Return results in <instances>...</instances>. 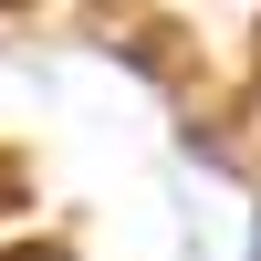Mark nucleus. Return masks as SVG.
Instances as JSON below:
<instances>
[{
  "label": "nucleus",
  "mask_w": 261,
  "mask_h": 261,
  "mask_svg": "<svg viewBox=\"0 0 261 261\" xmlns=\"http://www.w3.org/2000/svg\"><path fill=\"white\" fill-rule=\"evenodd\" d=\"M94 42L105 53H125L136 73H157V84H199V53H188V32L157 11V0H94Z\"/></svg>",
  "instance_id": "nucleus-1"
},
{
  "label": "nucleus",
  "mask_w": 261,
  "mask_h": 261,
  "mask_svg": "<svg viewBox=\"0 0 261 261\" xmlns=\"http://www.w3.org/2000/svg\"><path fill=\"white\" fill-rule=\"evenodd\" d=\"M251 73H261V42H251Z\"/></svg>",
  "instance_id": "nucleus-2"
}]
</instances>
